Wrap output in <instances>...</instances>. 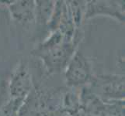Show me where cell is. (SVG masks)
<instances>
[{
  "mask_svg": "<svg viewBox=\"0 0 125 116\" xmlns=\"http://www.w3.org/2000/svg\"><path fill=\"white\" fill-rule=\"evenodd\" d=\"M10 12L13 20L20 23H32L35 18V1H4L0 2Z\"/></svg>",
  "mask_w": 125,
  "mask_h": 116,
  "instance_id": "8992f818",
  "label": "cell"
},
{
  "mask_svg": "<svg viewBox=\"0 0 125 116\" xmlns=\"http://www.w3.org/2000/svg\"><path fill=\"white\" fill-rule=\"evenodd\" d=\"M64 77L66 84L71 88H83L91 82L93 77L92 65L79 49L64 69Z\"/></svg>",
  "mask_w": 125,
  "mask_h": 116,
  "instance_id": "3957f363",
  "label": "cell"
},
{
  "mask_svg": "<svg viewBox=\"0 0 125 116\" xmlns=\"http://www.w3.org/2000/svg\"><path fill=\"white\" fill-rule=\"evenodd\" d=\"M25 103L9 99L0 104V116H21L20 109Z\"/></svg>",
  "mask_w": 125,
  "mask_h": 116,
  "instance_id": "9c48e42d",
  "label": "cell"
},
{
  "mask_svg": "<svg viewBox=\"0 0 125 116\" xmlns=\"http://www.w3.org/2000/svg\"><path fill=\"white\" fill-rule=\"evenodd\" d=\"M33 88L32 74L28 64L20 61L12 71L8 84V93L10 100L24 102Z\"/></svg>",
  "mask_w": 125,
  "mask_h": 116,
  "instance_id": "277c9868",
  "label": "cell"
},
{
  "mask_svg": "<svg viewBox=\"0 0 125 116\" xmlns=\"http://www.w3.org/2000/svg\"><path fill=\"white\" fill-rule=\"evenodd\" d=\"M89 88L104 101H123L124 99V75L102 74L93 76Z\"/></svg>",
  "mask_w": 125,
  "mask_h": 116,
  "instance_id": "7a4b0ae2",
  "label": "cell"
},
{
  "mask_svg": "<svg viewBox=\"0 0 125 116\" xmlns=\"http://www.w3.org/2000/svg\"><path fill=\"white\" fill-rule=\"evenodd\" d=\"M55 1H35V18L34 21L40 27L47 29L50 19L52 16Z\"/></svg>",
  "mask_w": 125,
  "mask_h": 116,
  "instance_id": "52a82bcc",
  "label": "cell"
},
{
  "mask_svg": "<svg viewBox=\"0 0 125 116\" xmlns=\"http://www.w3.org/2000/svg\"><path fill=\"white\" fill-rule=\"evenodd\" d=\"M68 5L75 27L77 29H81L84 19L86 1H68Z\"/></svg>",
  "mask_w": 125,
  "mask_h": 116,
  "instance_id": "ba28073f",
  "label": "cell"
},
{
  "mask_svg": "<svg viewBox=\"0 0 125 116\" xmlns=\"http://www.w3.org/2000/svg\"><path fill=\"white\" fill-rule=\"evenodd\" d=\"M98 16L112 17L124 23V2L106 0L86 1L84 19Z\"/></svg>",
  "mask_w": 125,
  "mask_h": 116,
  "instance_id": "5b68a950",
  "label": "cell"
},
{
  "mask_svg": "<svg viewBox=\"0 0 125 116\" xmlns=\"http://www.w3.org/2000/svg\"><path fill=\"white\" fill-rule=\"evenodd\" d=\"M81 40L64 42L44 50L33 49L32 54L39 57L49 74H57L65 69L68 62L78 50Z\"/></svg>",
  "mask_w": 125,
  "mask_h": 116,
  "instance_id": "6da1fadb",
  "label": "cell"
}]
</instances>
